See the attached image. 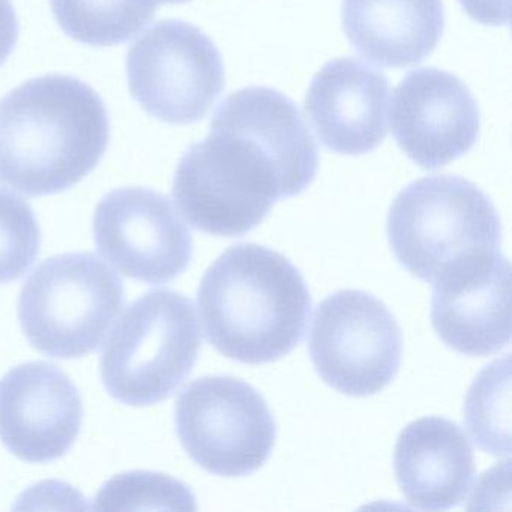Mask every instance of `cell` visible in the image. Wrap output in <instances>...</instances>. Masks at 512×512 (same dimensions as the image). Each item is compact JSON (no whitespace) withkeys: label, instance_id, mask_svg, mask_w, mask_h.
Returning <instances> with one entry per match:
<instances>
[{"label":"cell","instance_id":"cell-1","mask_svg":"<svg viewBox=\"0 0 512 512\" xmlns=\"http://www.w3.org/2000/svg\"><path fill=\"white\" fill-rule=\"evenodd\" d=\"M319 151L298 107L271 88H245L221 103L203 142L182 155L173 199L208 235L238 238L256 229L277 200L314 181Z\"/></svg>","mask_w":512,"mask_h":512},{"label":"cell","instance_id":"cell-2","mask_svg":"<svg viewBox=\"0 0 512 512\" xmlns=\"http://www.w3.org/2000/svg\"><path fill=\"white\" fill-rule=\"evenodd\" d=\"M106 104L76 77L28 80L0 100V184L29 197L70 190L103 160Z\"/></svg>","mask_w":512,"mask_h":512},{"label":"cell","instance_id":"cell-3","mask_svg":"<svg viewBox=\"0 0 512 512\" xmlns=\"http://www.w3.org/2000/svg\"><path fill=\"white\" fill-rule=\"evenodd\" d=\"M206 340L227 358L259 365L289 355L304 338L311 296L283 254L257 244L224 251L197 292Z\"/></svg>","mask_w":512,"mask_h":512},{"label":"cell","instance_id":"cell-4","mask_svg":"<svg viewBox=\"0 0 512 512\" xmlns=\"http://www.w3.org/2000/svg\"><path fill=\"white\" fill-rule=\"evenodd\" d=\"M200 347L193 301L175 290H152L127 308L104 344V388L128 406L160 403L190 376Z\"/></svg>","mask_w":512,"mask_h":512},{"label":"cell","instance_id":"cell-5","mask_svg":"<svg viewBox=\"0 0 512 512\" xmlns=\"http://www.w3.org/2000/svg\"><path fill=\"white\" fill-rule=\"evenodd\" d=\"M386 229L398 262L430 284L455 263L497 250L502 241L493 203L460 176H427L407 185L392 202Z\"/></svg>","mask_w":512,"mask_h":512},{"label":"cell","instance_id":"cell-6","mask_svg":"<svg viewBox=\"0 0 512 512\" xmlns=\"http://www.w3.org/2000/svg\"><path fill=\"white\" fill-rule=\"evenodd\" d=\"M119 275L94 253L50 257L20 290V326L34 349L59 359L94 352L124 307Z\"/></svg>","mask_w":512,"mask_h":512},{"label":"cell","instance_id":"cell-7","mask_svg":"<svg viewBox=\"0 0 512 512\" xmlns=\"http://www.w3.org/2000/svg\"><path fill=\"white\" fill-rule=\"evenodd\" d=\"M175 424L191 460L226 478L260 469L277 439V425L265 398L232 376H205L191 382L176 400Z\"/></svg>","mask_w":512,"mask_h":512},{"label":"cell","instance_id":"cell-8","mask_svg":"<svg viewBox=\"0 0 512 512\" xmlns=\"http://www.w3.org/2000/svg\"><path fill=\"white\" fill-rule=\"evenodd\" d=\"M127 76L134 100L173 125L202 121L226 83L217 46L182 20H161L131 44Z\"/></svg>","mask_w":512,"mask_h":512},{"label":"cell","instance_id":"cell-9","mask_svg":"<svg viewBox=\"0 0 512 512\" xmlns=\"http://www.w3.org/2000/svg\"><path fill=\"white\" fill-rule=\"evenodd\" d=\"M308 347L325 383L341 394L367 397L397 376L403 335L382 301L362 290H340L317 307Z\"/></svg>","mask_w":512,"mask_h":512},{"label":"cell","instance_id":"cell-10","mask_svg":"<svg viewBox=\"0 0 512 512\" xmlns=\"http://www.w3.org/2000/svg\"><path fill=\"white\" fill-rule=\"evenodd\" d=\"M94 239L118 271L158 286L175 280L193 259V236L166 196L142 187L110 191L95 208Z\"/></svg>","mask_w":512,"mask_h":512},{"label":"cell","instance_id":"cell-11","mask_svg":"<svg viewBox=\"0 0 512 512\" xmlns=\"http://www.w3.org/2000/svg\"><path fill=\"white\" fill-rule=\"evenodd\" d=\"M389 125L413 163L436 170L473 148L481 124L478 104L458 77L421 68L410 71L392 92Z\"/></svg>","mask_w":512,"mask_h":512},{"label":"cell","instance_id":"cell-12","mask_svg":"<svg viewBox=\"0 0 512 512\" xmlns=\"http://www.w3.org/2000/svg\"><path fill=\"white\" fill-rule=\"evenodd\" d=\"M431 323L440 340L467 356H488L511 338V266L499 250L455 263L436 278Z\"/></svg>","mask_w":512,"mask_h":512},{"label":"cell","instance_id":"cell-13","mask_svg":"<svg viewBox=\"0 0 512 512\" xmlns=\"http://www.w3.org/2000/svg\"><path fill=\"white\" fill-rule=\"evenodd\" d=\"M83 415L79 389L49 362L19 365L0 380V440L20 460L64 457L82 431Z\"/></svg>","mask_w":512,"mask_h":512},{"label":"cell","instance_id":"cell-14","mask_svg":"<svg viewBox=\"0 0 512 512\" xmlns=\"http://www.w3.org/2000/svg\"><path fill=\"white\" fill-rule=\"evenodd\" d=\"M388 79L353 58L328 62L311 80L304 110L320 142L341 155H364L386 137Z\"/></svg>","mask_w":512,"mask_h":512},{"label":"cell","instance_id":"cell-15","mask_svg":"<svg viewBox=\"0 0 512 512\" xmlns=\"http://www.w3.org/2000/svg\"><path fill=\"white\" fill-rule=\"evenodd\" d=\"M395 478L416 509L445 511L460 505L475 479V458L460 425L440 416L410 422L397 439Z\"/></svg>","mask_w":512,"mask_h":512},{"label":"cell","instance_id":"cell-16","mask_svg":"<svg viewBox=\"0 0 512 512\" xmlns=\"http://www.w3.org/2000/svg\"><path fill=\"white\" fill-rule=\"evenodd\" d=\"M343 29L353 49L373 64H421L442 38V0H343Z\"/></svg>","mask_w":512,"mask_h":512},{"label":"cell","instance_id":"cell-17","mask_svg":"<svg viewBox=\"0 0 512 512\" xmlns=\"http://www.w3.org/2000/svg\"><path fill=\"white\" fill-rule=\"evenodd\" d=\"M50 4L62 31L92 47L131 40L160 7L157 0H50Z\"/></svg>","mask_w":512,"mask_h":512},{"label":"cell","instance_id":"cell-18","mask_svg":"<svg viewBox=\"0 0 512 512\" xmlns=\"http://www.w3.org/2000/svg\"><path fill=\"white\" fill-rule=\"evenodd\" d=\"M509 391V355H505L478 374L464 407L467 430L473 442L497 457L511 452Z\"/></svg>","mask_w":512,"mask_h":512},{"label":"cell","instance_id":"cell-19","mask_svg":"<svg viewBox=\"0 0 512 512\" xmlns=\"http://www.w3.org/2000/svg\"><path fill=\"white\" fill-rule=\"evenodd\" d=\"M101 511L131 509H196V497L187 485L163 473H122L107 481L95 499Z\"/></svg>","mask_w":512,"mask_h":512},{"label":"cell","instance_id":"cell-20","mask_svg":"<svg viewBox=\"0 0 512 512\" xmlns=\"http://www.w3.org/2000/svg\"><path fill=\"white\" fill-rule=\"evenodd\" d=\"M41 250V229L28 202L0 190V284L19 280Z\"/></svg>","mask_w":512,"mask_h":512},{"label":"cell","instance_id":"cell-21","mask_svg":"<svg viewBox=\"0 0 512 512\" xmlns=\"http://www.w3.org/2000/svg\"><path fill=\"white\" fill-rule=\"evenodd\" d=\"M467 16L482 25L502 26L509 22V0H460Z\"/></svg>","mask_w":512,"mask_h":512},{"label":"cell","instance_id":"cell-22","mask_svg":"<svg viewBox=\"0 0 512 512\" xmlns=\"http://www.w3.org/2000/svg\"><path fill=\"white\" fill-rule=\"evenodd\" d=\"M19 19L11 0H0V65L10 58L19 41Z\"/></svg>","mask_w":512,"mask_h":512},{"label":"cell","instance_id":"cell-23","mask_svg":"<svg viewBox=\"0 0 512 512\" xmlns=\"http://www.w3.org/2000/svg\"><path fill=\"white\" fill-rule=\"evenodd\" d=\"M158 5L163 4H184V2H188V0H157Z\"/></svg>","mask_w":512,"mask_h":512}]
</instances>
